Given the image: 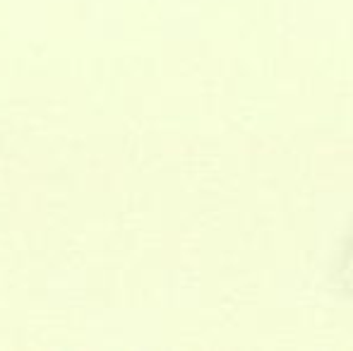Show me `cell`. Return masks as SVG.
Returning <instances> with one entry per match:
<instances>
[{
	"label": "cell",
	"instance_id": "cell-1",
	"mask_svg": "<svg viewBox=\"0 0 353 351\" xmlns=\"http://www.w3.org/2000/svg\"><path fill=\"white\" fill-rule=\"evenodd\" d=\"M339 279H341V286L353 294V239L344 253V263L339 267Z\"/></svg>",
	"mask_w": 353,
	"mask_h": 351
}]
</instances>
